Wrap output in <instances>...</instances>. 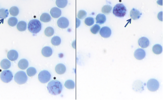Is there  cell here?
Returning <instances> with one entry per match:
<instances>
[{
	"label": "cell",
	"mask_w": 163,
	"mask_h": 100,
	"mask_svg": "<svg viewBox=\"0 0 163 100\" xmlns=\"http://www.w3.org/2000/svg\"><path fill=\"white\" fill-rule=\"evenodd\" d=\"M47 88L49 93L53 95H58L62 90V83L58 80H52L49 83Z\"/></svg>",
	"instance_id": "6da1fadb"
},
{
	"label": "cell",
	"mask_w": 163,
	"mask_h": 100,
	"mask_svg": "<svg viewBox=\"0 0 163 100\" xmlns=\"http://www.w3.org/2000/svg\"><path fill=\"white\" fill-rule=\"evenodd\" d=\"M100 35L104 38H108L111 35V30L108 27H103L100 31Z\"/></svg>",
	"instance_id": "ba28073f"
},
{
	"label": "cell",
	"mask_w": 163,
	"mask_h": 100,
	"mask_svg": "<svg viewBox=\"0 0 163 100\" xmlns=\"http://www.w3.org/2000/svg\"><path fill=\"white\" fill-rule=\"evenodd\" d=\"M40 20L43 22L47 23L51 20V17L50 15L47 13H43L40 16Z\"/></svg>",
	"instance_id": "44dd1931"
},
{
	"label": "cell",
	"mask_w": 163,
	"mask_h": 100,
	"mask_svg": "<svg viewBox=\"0 0 163 100\" xmlns=\"http://www.w3.org/2000/svg\"><path fill=\"white\" fill-rule=\"evenodd\" d=\"M138 44L140 47L145 48H147L149 45V39L145 37H141L138 40Z\"/></svg>",
	"instance_id": "8fae6325"
},
{
	"label": "cell",
	"mask_w": 163,
	"mask_h": 100,
	"mask_svg": "<svg viewBox=\"0 0 163 100\" xmlns=\"http://www.w3.org/2000/svg\"><path fill=\"white\" fill-rule=\"evenodd\" d=\"M45 32L47 36L51 37L54 35V30L52 27H49L46 28Z\"/></svg>",
	"instance_id": "83f0119b"
},
{
	"label": "cell",
	"mask_w": 163,
	"mask_h": 100,
	"mask_svg": "<svg viewBox=\"0 0 163 100\" xmlns=\"http://www.w3.org/2000/svg\"><path fill=\"white\" fill-rule=\"evenodd\" d=\"M87 14V12L86 11L81 10L78 12L77 17L79 19H82L86 17Z\"/></svg>",
	"instance_id": "836d02e7"
},
{
	"label": "cell",
	"mask_w": 163,
	"mask_h": 100,
	"mask_svg": "<svg viewBox=\"0 0 163 100\" xmlns=\"http://www.w3.org/2000/svg\"><path fill=\"white\" fill-rule=\"evenodd\" d=\"M38 78L40 82L45 83L49 82L51 80V75L48 71L43 70L39 73Z\"/></svg>",
	"instance_id": "5b68a950"
},
{
	"label": "cell",
	"mask_w": 163,
	"mask_h": 100,
	"mask_svg": "<svg viewBox=\"0 0 163 100\" xmlns=\"http://www.w3.org/2000/svg\"><path fill=\"white\" fill-rule=\"evenodd\" d=\"M10 14L12 16L16 17L17 16L19 12L18 8L16 7H12L9 10Z\"/></svg>",
	"instance_id": "f1b7e54d"
},
{
	"label": "cell",
	"mask_w": 163,
	"mask_h": 100,
	"mask_svg": "<svg viewBox=\"0 0 163 100\" xmlns=\"http://www.w3.org/2000/svg\"><path fill=\"white\" fill-rule=\"evenodd\" d=\"M64 86L68 89H73L75 88V83L73 80H68L65 82Z\"/></svg>",
	"instance_id": "cb8c5ba5"
},
{
	"label": "cell",
	"mask_w": 163,
	"mask_h": 100,
	"mask_svg": "<svg viewBox=\"0 0 163 100\" xmlns=\"http://www.w3.org/2000/svg\"><path fill=\"white\" fill-rule=\"evenodd\" d=\"M158 19L161 21H162V12H160L158 15Z\"/></svg>",
	"instance_id": "e575fe53"
},
{
	"label": "cell",
	"mask_w": 163,
	"mask_h": 100,
	"mask_svg": "<svg viewBox=\"0 0 163 100\" xmlns=\"http://www.w3.org/2000/svg\"><path fill=\"white\" fill-rule=\"evenodd\" d=\"M13 76L12 72L9 70H5L1 72L0 77L3 82L7 83L11 82L13 79Z\"/></svg>",
	"instance_id": "8992f818"
},
{
	"label": "cell",
	"mask_w": 163,
	"mask_h": 100,
	"mask_svg": "<svg viewBox=\"0 0 163 100\" xmlns=\"http://www.w3.org/2000/svg\"><path fill=\"white\" fill-rule=\"evenodd\" d=\"M57 23L59 27L64 29L68 27L69 22L67 18L64 17H62L58 20Z\"/></svg>",
	"instance_id": "9c48e42d"
},
{
	"label": "cell",
	"mask_w": 163,
	"mask_h": 100,
	"mask_svg": "<svg viewBox=\"0 0 163 100\" xmlns=\"http://www.w3.org/2000/svg\"><path fill=\"white\" fill-rule=\"evenodd\" d=\"M153 51L156 54H160L162 52V46L159 44L154 45L153 48Z\"/></svg>",
	"instance_id": "7402d4cb"
},
{
	"label": "cell",
	"mask_w": 163,
	"mask_h": 100,
	"mask_svg": "<svg viewBox=\"0 0 163 100\" xmlns=\"http://www.w3.org/2000/svg\"><path fill=\"white\" fill-rule=\"evenodd\" d=\"M84 22L87 26H92L95 23V20L92 17H88L86 19Z\"/></svg>",
	"instance_id": "d6a6232c"
},
{
	"label": "cell",
	"mask_w": 163,
	"mask_h": 100,
	"mask_svg": "<svg viewBox=\"0 0 163 100\" xmlns=\"http://www.w3.org/2000/svg\"><path fill=\"white\" fill-rule=\"evenodd\" d=\"M27 72L28 76L32 77L35 75L37 73V70L35 68L30 67L27 69Z\"/></svg>",
	"instance_id": "4316f807"
},
{
	"label": "cell",
	"mask_w": 163,
	"mask_h": 100,
	"mask_svg": "<svg viewBox=\"0 0 163 100\" xmlns=\"http://www.w3.org/2000/svg\"><path fill=\"white\" fill-rule=\"evenodd\" d=\"M27 25L26 22L21 21L19 22L17 25L18 30L20 32H24L27 29Z\"/></svg>",
	"instance_id": "ffe728a7"
},
{
	"label": "cell",
	"mask_w": 163,
	"mask_h": 100,
	"mask_svg": "<svg viewBox=\"0 0 163 100\" xmlns=\"http://www.w3.org/2000/svg\"><path fill=\"white\" fill-rule=\"evenodd\" d=\"M160 5H162V0H158L157 2Z\"/></svg>",
	"instance_id": "d590c367"
},
{
	"label": "cell",
	"mask_w": 163,
	"mask_h": 100,
	"mask_svg": "<svg viewBox=\"0 0 163 100\" xmlns=\"http://www.w3.org/2000/svg\"><path fill=\"white\" fill-rule=\"evenodd\" d=\"M29 63L26 59H22L19 61L18 66L21 69L25 70L29 66Z\"/></svg>",
	"instance_id": "e0dca14e"
},
{
	"label": "cell",
	"mask_w": 163,
	"mask_h": 100,
	"mask_svg": "<svg viewBox=\"0 0 163 100\" xmlns=\"http://www.w3.org/2000/svg\"><path fill=\"white\" fill-rule=\"evenodd\" d=\"M96 19V23L99 24H104L106 20L105 15L101 14H99L97 15Z\"/></svg>",
	"instance_id": "ac0fdd59"
},
{
	"label": "cell",
	"mask_w": 163,
	"mask_h": 100,
	"mask_svg": "<svg viewBox=\"0 0 163 100\" xmlns=\"http://www.w3.org/2000/svg\"><path fill=\"white\" fill-rule=\"evenodd\" d=\"M11 62L7 59H4L2 60L1 63V66L3 69L7 70L11 66Z\"/></svg>",
	"instance_id": "d6986e66"
},
{
	"label": "cell",
	"mask_w": 163,
	"mask_h": 100,
	"mask_svg": "<svg viewBox=\"0 0 163 100\" xmlns=\"http://www.w3.org/2000/svg\"><path fill=\"white\" fill-rule=\"evenodd\" d=\"M42 55L46 57H49L51 56L52 54V50L49 46H46L42 50Z\"/></svg>",
	"instance_id": "2e32d148"
},
{
	"label": "cell",
	"mask_w": 163,
	"mask_h": 100,
	"mask_svg": "<svg viewBox=\"0 0 163 100\" xmlns=\"http://www.w3.org/2000/svg\"><path fill=\"white\" fill-rule=\"evenodd\" d=\"M77 23L78 24L77 28L79 26L80 23V20L79 19H78L77 18Z\"/></svg>",
	"instance_id": "8d00e7d4"
},
{
	"label": "cell",
	"mask_w": 163,
	"mask_h": 100,
	"mask_svg": "<svg viewBox=\"0 0 163 100\" xmlns=\"http://www.w3.org/2000/svg\"><path fill=\"white\" fill-rule=\"evenodd\" d=\"M50 13L53 17L57 18L61 16L62 11L59 8L55 7L51 9Z\"/></svg>",
	"instance_id": "5bb4252c"
},
{
	"label": "cell",
	"mask_w": 163,
	"mask_h": 100,
	"mask_svg": "<svg viewBox=\"0 0 163 100\" xmlns=\"http://www.w3.org/2000/svg\"><path fill=\"white\" fill-rule=\"evenodd\" d=\"M9 12L8 9L2 8L0 9V18L1 19H5L8 16Z\"/></svg>",
	"instance_id": "d4e9b609"
},
{
	"label": "cell",
	"mask_w": 163,
	"mask_h": 100,
	"mask_svg": "<svg viewBox=\"0 0 163 100\" xmlns=\"http://www.w3.org/2000/svg\"><path fill=\"white\" fill-rule=\"evenodd\" d=\"M134 56L137 60H142L145 57V52L142 49H138L135 51Z\"/></svg>",
	"instance_id": "30bf717a"
},
{
	"label": "cell",
	"mask_w": 163,
	"mask_h": 100,
	"mask_svg": "<svg viewBox=\"0 0 163 100\" xmlns=\"http://www.w3.org/2000/svg\"><path fill=\"white\" fill-rule=\"evenodd\" d=\"M18 53L15 50H12L9 51L8 54V58L11 61H16L18 58Z\"/></svg>",
	"instance_id": "7c38bea8"
},
{
	"label": "cell",
	"mask_w": 163,
	"mask_h": 100,
	"mask_svg": "<svg viewBox=\"0 0 163 100\" xmlns=\"http://www.w3.org/2000/svg\"><path fill=\"white\" fill-rule=\"evenodd\" d=\"M159 87V83L156 79H150L147 83V88L150 91L155 92L158 89Z\"/></svg>",
	"instance_id": "52a82bcc"
},
{
	"label": "cell",
	"mask_w": 163,
	"mask_h": 100,
	"mask_svg": "<svg viewBox=\"0 0 163 100\" xmlns=\"http://www.w3.org/2000/svg\"><path fill=\"white\" fill-rule=\"evenodd\" d=\"M8 23L9 26L14 27L16 26L18 23V20L17 18L14 17H11L9 18Z\"/></svg>",
	"instance_id": "f546056e"
},
{
	"label": "cell",
	"mask_w": 163,
	"mask_h": 100,
	"mask_svg": "<svg viewBox=\"0 0 163 100\" xmlns=\"http://www.w3.org/2000/svg\"><path fill=\"white\" fill-rule=\"evenodd\" d=\"M14 79L16 82L21 85L27 82L28 78L26 73L21 71L18 72L15 74Z\"/></svg>",
	"instance_id": "277c9868"
},
{
	"label": "cell",
	"mask_w": 163,
	"mask_h": 100,
	"mask_svg": "<svg viewBox=\"0 0 163 100\" xmlns=\"http://www.w3.org/2000/svg\"><path fill=\"white\" fill-rule=\"evenodd\" d=\"M61 40L59 37L56 36L53 37L51 39V43L53 45L58 46L60 44Z\"/></svg>",
	"instance_id": "484cf974"
},
{
	"label": "cell",
	"mask_w": 163,
	"mask_h": 100,
	"mask_svg": "<svg viewBox=\"0 0 163 100\" xmlns=\"http://www.w3.org/2000/svg\"><path fill=\"white\" fill-rule=\"evenodd\" d=\"M55 70L56 73L59 74H64L66 71V68L65 66L62 64H59L56 65Z\"/></svg>",
	"instance_id": "9a60e30c"
},
{
	"label": "cell",
	"mask_w": 163,
	"mask_h": 100,
	"mask_svg": "<svg viewBox=\"0 0 163 100\" xmlns=\"http://www.w3.org/2000/svg\"><path fill=\"white\" fill-rule=\"evenodd\" d=\"M127 9L122 4H118L115 6L113 10V13L116 17L121 18L124 17L126 14Z\"/></svg>",
	"instance_id": "3957f363"
},
{
	"label": "cell",
	"mask_w": 163,
	"mask_h": 100,
	"mask_svg": "<svg viewBox=\"0 0 163 100\" xmlns=\"http://www.w3.org/2000/svg\"><path fill=\"white\" fill-rule=\"evenodd\" d=\"M142 14L138 10L134 8H133L130 13L131 17L134 20L139 19Z\"/></svg>",
	"instance_id": "4fadbf2b"
},
{
	"label": "cell",
	"mask_w": 163,
	"mask_h": 100,
	"mask_svg": "<svg viewBox=\"0 0 163 100\" xmlns=\"http://www.w3.org/2000/svg\"><path fill=\"white\" fill-rule=\"evenodd\" d=\"M67 0H56V4L58 7L60 8H64L67 6Z\"/></svg>",
	"instance_id": "603a6c76"
},
{
	"label": "cell",
	"mask_w": 163,
	"mask_h": 100,
	"mask_svg": "<svg viewBox=\"0 0 163 100\" xmlns=\"http://www.w3.org/2000/svg\"><path fill=\"white\" fill-rule=\"evenodd\" d=\"M112 7L110 5H105L103 7L102 9V12L103 13L108 14L111 13Z\"/></svg>",
	"instance_id": "4dcf8cb0"
},
{
	"label": "cell",
	"mask_w": 163,
	"mask_h": 100,
	"mask_svg": "<svg viewBox=\"0 0 163 100\" xmlns=\"http://www.w3.org/2000/svg\"><path fill=\"white\" fill-rule=\"evenodd\" d=\"M29 32L33 34L38 33L41 30L42 24L37 19H33L30 21L28 26Z\"/></svg>",
	"instance_id": "7a4b0ae2"
},
{
	"label": "cell",
	"mask_w": 163,
	"mask_h": 100,
	"mask_svg": "<svg viewBox=\"0 0 163 100\" xmlns=\"http://www.w3.org/2000/svg\"><path fill=\"white\" fill-rule=\"evenodd\" d=\"M100 29V27L98 24L94 25L90 29L91 32L95 34L98 33Z\"/></svg>",
	"instance_id": "1f68e13d"
}]
</instances>
